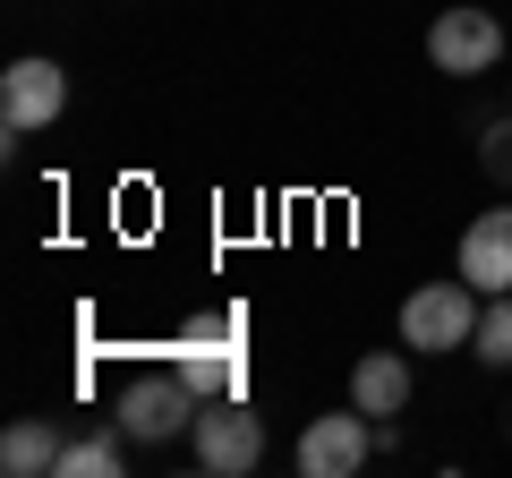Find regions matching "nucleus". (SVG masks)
<instances>
[{
	"mask_svg": "<svg viewBox=\"0 0 512 478\" xmlns=\"http://www.w3.org/2000/svg\"><path fill=\"white\" fill-rule=\"evenodd\" d=\"M60 453H69L60 419H9V436H0V470H9V478H43V470H60Z\"/></svg>",
	"mask_w": 512,
	"mask_h": 478,
	"instance_id": "10",
	"label": "nucleus"
},
{
	"mask_svg": "<svg viewBox=\"0 0 512 478\" xmlns=\"http://www.w3.org/2000/svg\"><path fill=\"white\" fill-rule=\"evenodd\" d=\"M120 419H111V427H94V436H69V453H60V478H111V470H120Z\"/></svg>",
	"mask_w": 512,
	"mask_h": 478,
	"instance_id": "11",
	"label": "nucleus"
},
{
	"mask_svg": "<svg viewBox=\"0 0 512 478\" xmlns=\"http://www.w3.org/2000/svg\"><path fill=\"white\" fill-rule=\"evenodd\" d=\"M478 171H487L495 188H512V120H495V129L478 137Z\"/></svg>",
	"mask_w": 512,
	"mask_h": 478,
	"instance_id": "13",
	"label": "nucleus"
},
{
	"mask_svg": "<svg viewBox=\"0 0 512 478\" xmlns=\"http://www.w3.org/2000/svg\"><path fill=\"white\" fill-rule=\"evenodd\" d=\"M367 453H384V436H376V419L359 402L299 427V470L308 478H350V470H367Z\"/></svg>",
	"mask_w": 512,
	"mask_h": 478,
	"instance_id": "5",
	"label": "nucleus"
},
{
	"mask_svg": "<svg viewBox=\"0 0 512 478\" xmlns=\"http://www.w3.org/2000/svg\"><path fill=\"white\" fill-rule=\"evenodd\" d=\"M470 350L487 359V368H512V291H495L487 308H478V333H470Z\"/></svg>",
	"mask_w": 512,
	"mask_h": 478,
	"instance_id": "12",
	"label": "nucleus"
},
{
	"mask_svg": "<svg viewBox=\"0 0 512 478\" xmlns=\"http://www.w3.org/2000/svg\"><path fill=\"white\" fill-rule=\"evenodd\" d=\"M350 402H359L367 419H402L410 410V359L402 350H367L359 368H350Z\"/></svg>",
	"mask_w": 512,
	"mask_h": 478,
	"instance_id": "9",
	"label": "nucleus"
},
{
	"mask_svg": "<svg viewBox=\"0 0 512 478\" xmlns=\"http://www.w3.org/2000/svg\"><path fill=\"white\" fill-rule=\"evenodd\" d=\"M427 60H436L444 77H487L495 60H504V18L495 9H436V26H427Z\"/></svg>",
	"mask_w": 512,
	"mask_h": 478,
	"instance_id": "4",
	"label": "nucleus"
},
{
	"mask_svg": "<svg viewBox=\"0 0 512 478\" xmlns=\"http://www.w3.org/2000/svg\"><path fill=\"white\" fill-rule=\"evenodd\" d=\"M60 111H69V69H60V60L26 52V60H9V69H0V120H9V137L52 129Z\"/></svg>",
	"mask_w": 512,
	"mask_h": 478,
	"instance_id": "7",
	"label": "nucleus"
},
{
	"mask_svg": "<svg viewBox=\"0 0 512 478\" xmlns=\"http://www.w3.org/2000/svg\"><path fill=\"white\" fill-rule=\"evenodd\" d=\"M197 427V393H188V376H137V385L120 393V436L128 444H171Z\"/></svg>",
	"mask_w": 512,
	"mask_h": 478,
	"instance_id": "6",
	"label": "nucleus"
},
{
	"mask_svg": "<svg viewBox=\"0 0 512 478\" xmlns=\"http://www.w3.org/2000/svg\"><path fill=\"white\" fill-rule=\"evenodd\" d=\"M188 453H197V470L214 478H239L265 461V419L248 410V393H222V402H197V427H188Z\"/></svg>",
	"mask_w": 512,
	"mask_h": 478,
	"instance_id": "2",
	"label": "nucleus"
},
{
	"mask_svg": "<svg viewBox=\"0 0 512 478\" xmlns=\"http://www.w3.org/2000/svg\"><path fill=\"white\" fill-rule=\"evenodd\" d=\"M239 333H248V316H239V308L188 316V333H180V376H188V393H197V402L248 393V350H239Z\"/></svg>",
	"mask_w": 512,
	"mask_h": 478,
	"instance_id": "1",
	"label": "nucleus"
},
{
	"mask_svg": "<svg viewBox=\"0 0 512 478\" xmlns=\"http://www.w3.org/2000/svg\"><path fill=\"white\" fill-rule=\"evenodd\" d=\"M461 282H478V291H512V205H495V214H478L470 231H461Z\"/></svg>",
	"mask_w": 512,
	"mask_h": 478,
	"instance_id": "8",
	"label": "nucleus"
},
{
	"mask_svg": "<svg viewBox=\"0 0 512 478\" xmlns=\"http://www.w3.org/2000/svg\"><path fill=\"white\" fill-rule=\"evenodd\" d=\"M478 308H487L478 282H419L402 299V350H470Z\"/></svg>",
	"mask_w": 512,
	"mask_h": 478,
	"instance_id": "3",
	"label": "nucleus"
}]
</instances>
